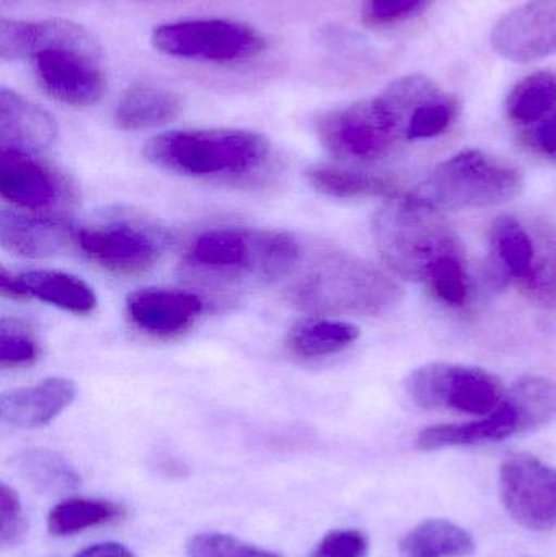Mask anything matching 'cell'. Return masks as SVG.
I'll return each instance as SVG.
<instances>
[{
    "label": "cell",
    "instance_id": "obj_24",
    "mask_svg": "<svg viewBox=\"0 0 556 557\" xmlns=\"http://www.w3.org/2000/svg\"><path fill=\"white\" fill-rule=\"evenodd\" d=\"M306 178L317 193L329 198L392 199L398 196V186L391 178L342 166L313 165L307 170Z\"/></svg>",
    "mask_w": 556,
    "mask_h": 557
},
{
    "label": "cell",
    "instance_id": "obj_14",
    "mask_svg": "<svg viewBox=\"0 0 556 557\" xmlns=\"http://www.w3.org/2000/svg\"><path fill=\"white\" fill-rule=\"evenodd\" d=\"M75 244L98 267L121 276L146 273L160 255L159 240L129 224L84 228L75 234Z\"/></svg>",
    "mask_w": 556,
    "mask_h": 557
},
{
    "label": "cell",
    "instance_id": "obj_34",
    "mask_svg": "<svg viewBox=\"0 0 556 557\" xmlns=\"http://www.w3.org/2000/svg\"><path fill=\"white\" fill-rule=\"evenodd\" d=\"M26 519L22 503L12 487L0 484V545L12 548L25 539Z\"/></svg>",
    "mask_w": 556,
    "mask_h": 557
},
{
    "label": "cell",
    "instance_id": "obj_4",
    "mask_svg": "<svg viewBox=\"0 0 556 557\" xmlns=\"http://www.w3.org/2000/svg\"><path fill=\"white\" fill-rule=\"evenodd\" d=\"M299 257V244L286 232L219 227L195 238L186 264L202 276L264 282L287 276Z\"/></svg>",
    "mask_w": 556,
    "mask_h": 557
},
{
    "label": "cell",
    "instance_id": "obj_31",
    "mask_svg": "<svg viewBox=\"0 0 556 557\" xmlns=\"http://www.w3.org/2000/svg\"><path fill=\"white\" fill-rule=\"evenodd\" d=\"M186 557H281L267 549L247 545L224 533H201L186 546Z\"/></svg>",
    "mask_w": 556,
    "mask_h": 557
},
{
    "label": "cell",
    "instance_id": "obj_7",
    "mask_svg": "<svg viewBox=\"0 0 556 557\" xmlns=\"http://www.w3.org/2000/svg\"><path fill=\"white\" fill-rule=\"evenodd\" d=\"M317 134L326 152L348 163L387 159L405 139L404 126L381 97L323 114Z\"/></svg>",
    "mask_w": 556,
    "mask_h": 557
},
{
    "label": "cell",
    "instance_id": "obj_15",
    "mask_svg": "<svg viewBox=\"0 0 556 557\" xmlns=\"http://www.w3.org/2000/svg\"><path fill=\"white\" fill-rule=\"evenodd\" d=\"M201 311V298L178 288H140L126 300L131 323L159 339H170L185 333L198 320Z\"/></svg>",
    "mask_w": 556,
    "mask_h": 557
},
{
    "label": "cell",
    "instance_id": "obj_23",
    "mask_svg": "<svg viewBox=\"0 0 556 557\" xmlns=\"http://www.w3.org/2000/svg\"><path fill=\"white\" fill-rule=\"evenodd\" d=\"M358 337L359 327L349 321L309 318L291 327L286 347L297 359L316 360L342 352Z\"/></svg>",
    "mask_w": 556,
    "mask_h": 557
},
{
    "label": "cell",
    "instance_id": "obj_22",
    "mask_svg": "<svg viewBox=\"0 0 556 557\" xmlns=\"http://www.w3.org/2000/svg\"><path fill=\"white\" fill-rule=\"evenodd\" d=\"M23 298H36L74 314H88L97 308L94 288L81 277L61 271H28L15 276Z\"/></svg>",
    "mask_w": 556,
    "mask_h": 557
},
{
    "label": "cell",
    "instance_id": "obj_10",
    "mask_svg": "<svg viewBox=\"0 0 556 557\" xmlns=\"http://www.w3.org/2000/svg\"><path fill=\"white\" fill-rule=\"evenodd\" d=\"M499 493L509 516L532 532L556 529V470L531 455H512L499 470Z\"/></svg>",
    "mask_w": 556,
    "mask_h": 557
},
{
    "label": "cell",
    "instance_id": "obj_33",
    "mask_svg": "<svg viewBox=\"0 0 556 557\" xmlns=\"http://www.w3.org/2000/svg\"><path fill=\"white\" fill-rule=\"evenodd\" d=\"M39 356L36 341L15 323L0 324V367L15 369L35 362Z\"/></svg>",
    "mask_w": 556,
    "mask_h": 557
},
{
    "label": "cell",
    "instance_id": "obj_9",
    "mask_svg": "<svg viewBox=\"0 0 556 557\" xmlns=\"http://www.w3.org/2000/svg\"><path fill=\"white\" fill-rule=\"evenodd\" d=\"M152 42L163 54L211 62L244 61L264 49L257 29L227 20L166 23L153 29Z\"/></svg>",
    "mask_w": 556,
    "mask_h": 557
},
{
    "label": "cell",
    "instance_id": "obj_17",
    "mask_svg": "<svg viewBox=\"0 0 556 557\" xmlns=\"http://www.w3.org/2000/svg\"><path fill=\"white\" fill-rule=\"evenodd\" d=\"M58 137L54 117L22 95L0 90V150L35 156Z\"/></svg>",
    "mask_w": 556,
    "mask_h": 557
},
{
    "label": "cell",
    "instance_id": "obj_32",
    "mask_svg": "<svg viewBox=\"0 0 556 557\" xmlns=\"http://www.w3.org/2000/svg\"><path fill=\"white\" fill-rule=\"evenodd\" d=\"M436 0H368L362 20L369 26H391L427 12Z\"/></svg>",
    "mask_w": 556,
    "mask_h": 557
},
{
    "label": "cell",
    "instance_id": "obj_20",
    "mask_svg": "<svg viewBox=\"0 0 556 557\" xmlns=\"http://www.w3.org/2000/svg\"><path fill=\"white\" fill-rule=\"evenodd\" d=\"M490 244L505 276L521 288L534 273L538 263V228L528 227L512 215H502L493 222Z\"/></svg>",
    "mask_w": 556,
    "mask_h": 557
},
{
    "label": "cell",
    "instance_id": "obj_16",
    "mask_svg": "<svg viewBox=\"0 0 556 557\" xmlns=\"http://www.w3.org/2000/svg\"><path fill=\"white\" fill-rule=\"evenodd\" d=\"M51 49H77L100 54L90 33L67 20L16 22L3 18L0 23V55L3 61L33 59Z\"/></svg>",
    "mask_w": 556,
    "mask_h": 557
},
{
    "label": "cell",
    "instance_id": "obj_5",
    "mask_svg": "<svg viewBox=\"0 0 556 557\" xmlns=\"http://www.w3.org/2000/svg\"><path fill=\"white\" fill-rule=\"evenodd\" d=\"M556 419V383L529 375L506 392L498 408L467 424L433 425L418 435L421 450L493 444L535 431Z\"/></svg>",
    "mask_w": 556,
    "mask_h": 557
},
{
    "label": "cell",
    "instance_id": "obj_12",
    "mask_svg": "<svg viewBox=\"0 0 556 557\" xmlns=\"http://www.w3.org/2000/svg\"><path fill=\"white\" fill-rule=\"evenodd\" d=\"M0 195L16 208L39 214L71 205L74 189L61 172L33 156L0 150Z\"/></svg>",
    "mask_w": 556,
    "mask_h": 557
},
{
    "label": "cell",
    "instance_id": "obj_8",
    "mask_svg": "<svg viewBox=\"0 0 556 557\" xmlns=\"http://www.w3.org/2000/svg\"><path fill=\"white\" fill-rule=\"evenodd\" d=\"M408 395L424 409H449L462 414H490L505 398L502 380L479 367L428 363L410 373Z\"/></svg>",
    "mask_w": 556,
    "mask_h": 557
},
{
    "label": "cell",
    "instance_id": "obj_29",
    "mask_svg": "<svg viewBox=\"0 0 556 557\" xmlns=\"http://www.w3.org/2000/svg\"><path fill=\"white\" fill-rule=\"evenodd\" d=\"M539 237V258L534 273L521 287L522 294L539 307H556V228L535 225Z\"/></svg>",
    "mask_w": 556,
    "mask_h": 557
},
{
    "label": "cell",
    "instance_id": "obj_19",
    "mask_svg": "<svg viewBox=\"0 0 556 557\" xmlns=\"http://www.w3.org/2000/svg\"><path fill=\"white\" fill-rule=\"evenodd\" d=\"M75 242L67 224L46 214L0 211V245L23 258H49Z\"/></svg>",
    "mask_w": 556,
    "mask_h": 557
},
{
    "label": "cell",
    "instance_id": "obj_37",
    "mask_svg": "<svg viewBox=\"0 0 556 557\" xmlns=\"http://www.w3.org/2000/svg\"><path fill=\"white\" fill-rule=\"evenodd\" d=\"M77 557H136L126 546L118 543H100L78 553Z\"/></svg>",
    "mask_w": 556,
    "mask_h": 557
},
{
    "label": "cell",
    "instance_id": "obj_6",
    "mask_svg": "<svg viewBox=\"0 0 556 557\" xmlns=\"http://www.w3.org/2000/svg\"><path fill=\"white\" fill-rule=\"evenodd\" d=\"M521 189L518 169L470 149L437 165L415 196L443 212L464 211L511 201Z\"/></svg>",
    "mask_w": 556,
    "mask_h": 557
},
{
    "label": "cell",
    "instance_id": "obj_21",
    "mask_svg": "<svg viewBox=\"0 0 556 557\" xmlns=\"http://www.w3.org/2000/svg\"><path fill=\"white\" fill-rule=\"evenodd\" d=\"M185 101L170 88L136 85L121 97L114 123L123 131H144L165 126L182 114Z\"/></svg>",
    "mask_w": 556,
    "mask_h": 557
},
{
    "label": "cell",
    "instance_id": "obj_13",
    "mask_svg": "<svg viewBox=\"0 0 556 557\" xmlns=\"http://www.w3.org/2000/svg\"><path fill=\"white\" fill-rule=\"evenodd\" d=\"M490 39L502 58L519 64L556 54V0L516 7L496 23Z\"/></svg>",
    "mask_w": 556,
    "mask_h": 557
},
{
    "label": "cell",
    "instance_id": "obj_30",
    "mask_svg": "<svg viewBox=\"0 0 556 557\" xmlns=\"http://www.w3.org/2000/svg\"><path fill=\"white\" fill-rule=\"evenodd\" d=\"M457 110H459V104H457L456 98L440 91L413 111L408 120L405 137L415 143V140H427L441 136L449 129L450 124L456 120Z\"/></svg>",
    "mask_w": 556,
    "mask_h": 557
},
{
    "label": "cell",
    "instance_id": "obj_25",
    "mask_svg": "<svg viewBox=\"0 0 556 557\" xmlns=\"http://www.w3.org/2000/svg\"><path fill=\"white\" fill-rule=\"evenodd\" d=\"M475 540L462 527L449 520H424L404 540L400 557H470L475 553Z\"/></svg>",
    "mask_w": 556,
    "mask_h": 557
},
{
    "label": "cell",
    "instance_id": "obj_35",
    "mask_svg": "<svg viewBox=\"0 0 556 557\" xmlns=\"http://www.w3.org/2000/svg\"><path fill=\"white\" fill-rule=\"evenodd\" d=\"M369 542L358 530H336L317 546L312 557H368Z\"/></svg>",
    "mask_w": 556,
    "mask_h": 557
},
{
    "label": "cell",
    "instance_id": "obj_27",
    "mask_svg": "<svg viewBox=\"0 0 556 557\" xmlns=\"http://www.w3.org/2000/svg\"><path fill=\"white\" fill-rule=\"evenodd\" d=\"M506 113L518 126L532 127L556 113V74L535 72L515 85Z\"/></svg>",
    "mask_w": 556,
    "mask_h": 557
},
{
    "label": "cell",
    "instance_id": "obj_2",
    "mask_svg": "<svg viewBox=\"0 0 556 557\" xmlns=\"http://www.w3.org/2000/svg\"><path fill=\"white\" fill-rule=\"evenodd\" d=\"M302 310L378 317L397 307L401 288L368 261L338 250L320 251L287 288Z\"/></svg>",
    "mask_w": 556,
    "mask_h": 557
},
{
    "label": "cell",
    "instance_id": "obj_1",
    "mask_svg": "<svg viewBox=\"0 0 556 557\" xmlns=\"http://www.w3.org/2000/svg\"><path fill=\"white\" fill-rule=\"evenodd\" d=\"M375 247L388 270L427 285L436 300L462 307L469 298L466 255L443 211L418 196L387 199L375 214Z\"/></svg>",
    "mask_w": 556,
    "mask_h": 557
},
{
    "label": "cell",
    "instance_id": "obj_11",
    "mask_svg": "<svg viewBox=\"0 0 556 557\" xmlns=\"http://www.w3.org/2000/svg\"><path fill=\"white\" fill-rule=\"evenodd\" d=\"M98 58L100 54L77 49H51L36 54L33 67L49 97L71 107H90L107 88Z\"/></svg>",
    "mask_w": 556,
    "mask_h": 557
},
{
    "label": "cell",
    "instance_id": "obj_28",
    "mask_svg": "<svg viewBox=\"0 0 556 557\" xmlns=\"http://www.w3.org/2000/svg\"><path fill=\"white\" fill-rule=\"evenodd\" d=\"M123 507L108 500L65 499L48 517V529L55 536H71L95 527L110 525L123 519Z\"/></svg>",
    "mask_w": 556,
    "mask_h": 557
},
{
    "label": "cell",
    "instance_id": "obj_3",
    "mask_svg": "<svg viewBox=\"0 0 556 557\" xmlns=\"http://www.w3.org/2000/svg\"><path fill=\"white\" fill-rule=\"evenodd\" d=\"M267 137L242 129L172 131L144 147L153 165L191 178L250 175L270 156Z\"/></svg>",
    "mask_w": 556,
    "mask_h": 557
},
{
    "label": "cell",
    "instance_id": "obj_26",
    "mask_svg": "<svg viewBox=\"0 0 556 557\" xmlns=\"http://www.w3.org/2000/svg\"><path fill=\"white\" fill-rule=\"evenodd\" d=\"M16 473L42 494H65L77 490L81 476L62 455L46 448H28L13 457Z\"/></svg>",
    "mask_w": 556,
    "mask_h": 557
},
{
    "label": "cell",
    "instance_id": "obj_18",
    "mask_svg": "<svg viewBox=\"0 0 556 557\" xmlns=\"http://www.w3.org/2000/svg\"><path fill=\"white\" fill-rule=\"evenodd\" d=\"M75 393V383L65 376H51L33 386L10 389L0 396V419L13 428H41L72 405Z\"/></svg>",
    "mask_w": 556,
    "mask_h": 557
},
{
    "label": "cell",
    "instance_id": "obj_36",
    "mask_svg": "<svg viewBox=\"0 0 556 557\" xmlns=\"http://www.w3.org/2000/svg\"><path fill=\"white\" fill-rule=\"evenodd\" d=\"M526 143L539 156L556 162V113L532 126L526 133Z\"/></svg>",
    "mask_w": 556,
    "mask_h": 557
}]
</instances>
